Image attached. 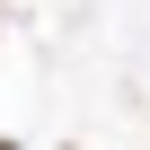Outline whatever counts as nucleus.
Returning a JSON list of instances; mask_svg holds the SVG:
<instances>
[{
  "label": "nucleus",
  "instance_id": "obj_1",
  "mask_svg": "<svg viewBox=\"0 0 150 150\" xmlns=\"http://www.w3.org/2000/svg\"><path fill=\"white\" fill-rule=\"evenodd\" d=\"M0 150H18V141H0Z\"/></svg>",
  "mask_w": 150,
  "mask_h": 150
}]
</instances>
